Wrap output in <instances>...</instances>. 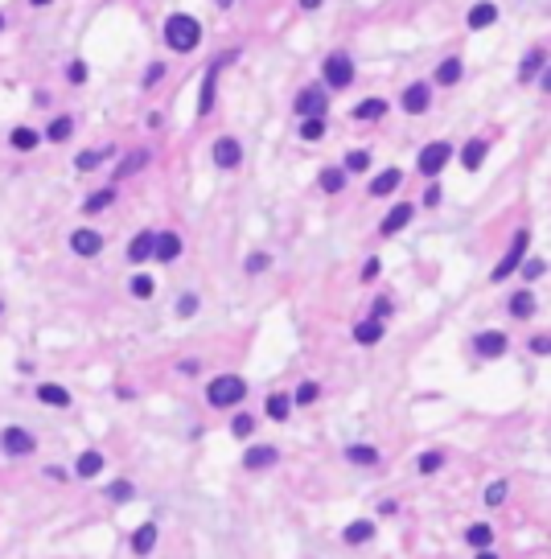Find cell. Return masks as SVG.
<instances>
[{
    "instance_id": "6da1fadb",
    "label": "cell",
    "mask_w": 551,
    "mask_h": 559,
    "mask_svg": "<svg viewBox=\"0 0 551 559\" xmlns=\"http://www.w3.org/2000/svg\"><path fill=\"white\" fill-rule=\"evenodd\" d=\"M202 42V25H198V17H189V13H173L169 21H165V46L177 49V54H189V49H198Z\"/></svg>"
},
{
    "instance_id": "7a4b0ae2",
    "label": "cell",
    "mask_w": 551,
    "mask_h": 559,
    "mask_svg": "<svg viewBox=\"0 0 551 559\" xmlns=\"http://www.w3.org/2000/svg\"><path fill=\"white\" fill-rule=\"evenodd\" d=\"M247 399V382L239 378V374H218L210 387H206V403L210 407H234V403H243Z\"/></svg>"
},
{
    "instance_id": "3957f363",
    "label": "cell",
    "mask_w": 551,
    "mask_h": 559,
    "mask_svg": "<svg viewBox=\"0 0 551 559\" xmlns=\"http://www.w3.org/2000/svg\"><path fill=\"white\" fill-rule=\"evenodd\" d=\"M449 156H453V144H445V140H432V144H424V148H420V156H415V169H420L424 177H436V173L449 165Z\"/></svg>"
},
{
    "instance_id": "277c9868",
    "label": "cell",
    "mask_w": 551,
    "mask_h": 559,
    "mask_svg": "<svg viewBox=\"0 0 551 559\" xmlns=\"http://www.w3.org/2000/svg\"><path fill=\"white\" fill-rule=\"evenodd\" d=\"M321 74H325V83H329L333 91L350 87V83H354V62H350V54H329V58L321 62Z\"/></svg>"
},
{
    "instance_id": "5b68a950",
    "label": "cell",
    "mask_w": 551,
    "mask_h": 559,
    "mask_svg": "<svg viewBox=\"0 0 551 559\" xmlns=\"http://www.w3.org/2000/svg\"><path fill=\"white\" fill-rule=\"evenodd\" d=\"M527 243H531V231H514V238H510V251H506V259L494 268V284H502L506 276H514L518 272V264H522V255H527Z\"/></svg>"
},
{
    "instance_id": "8992f818",
    "label": "cell",
    "mask_w": 551,
    "mask_h": 559,
    "mask_svg": "<svg viewBox=\"0 0 551 559\" xmlns=\"http://www.w3.org/2000/svg\"><path fill=\"white\" fill-rule=\"evenodd\" d=\"M0 448L8 453V457H33V448H38V440H33V432H25V428H4L0 432Z\"/></svg>"
},
{
    "instance_id": "52a82bcc",
    "label": "cell",
    "mask_w": 551,
    "mask_h": 559,
    "mask_svg": "<svg viewBox=\"0 0 551 559\" xmlns=\"http://www.w3.org/2000/svg\"><path fill=\"white\" fill-rule=\"evenodd\" d=\"M506 346H510V341H506L502 329H481V333L473 337V350H477V358H486V362H490V358H502Z\"/></svg>"
},
{
    "instance_id": "ba28073f",
    "label": "cell",
    "mask_w": 551,
    "mask_h": 559,
    "mask_svg": "<svg viewBox=\"0 0 551 559\" xmlns=\"http://www.w3.org/2000/svg\"><path fill=\"white\" fill-rule=\"evenodd\" d=\"M210 156H214L218 169H239V165H243V144L234 136H218L214 148H210Z\"/></svg>"
},
{
    "instance_id": "9c48e42d",
    "label": "cell",
    "mask_w": 551,
    "mask_h": 559,
    "mask_svg": "<svg viewBox=\"0 0 551 559\" xmlns=\"http://www.w3.org/2000/svg\"><path fill=\"white\" fill-rule=\"evenodd\" d=\"M325 107H329V99H325L321 87H309V91L296 95V115H301V120H321Z\"/></svg>"
},
{
    "instance_id": "30bf717a",
    "label": "cell",
    "mask_w": 551,
    "mask_h": 559,
    "mask_svg": "<svg viewBox=\"0 0 551 559\" xmlns=\"http://www.w3.org/2000/svg\"><path fill=\"white\" fill-rule=\"evenodd\" d=\"M70 251H74V255H83V259H91V255L103 251V234L91 231V227H79V231L70 234Z\"/></svg>"
},
{
    "instance_id": "8fae6325",
    "label": "cell",
    "mask_w": 551,
    "mask_h": 559,
    "mask_svg": "<svg viewBox=\"0 0 551 559\" xmlns=\"http://www.w3.org/2000/svg\"><path fill=\"white\" fill-rule=\"evenodd\" d=\"M428 103H432V87H428V83H412V87L404 91V99H399V107H404L408 115H424Z\"/></svg>"
},
{
    "instance_id": "7c38bea8",
    "label": "cell",
    "mask_w": 551,
    "mask_h": 559,
    "mask_svg": "<svg viewBox=\"0 0 551 559\" xmlns=\"http://www.w3.org/2000/svg\"><path fill=\"white\" fill-rule=\"evenodd\" d=\"M182 255V234L177 231H161L157 234V243H152V259L157 264H173Z\"/></svg>"
},
{
    "instance_id": "4fadbf2b",
    "label": "cell",
    "mask_w": 551,
    "mask_h": 559,
    "mask_svg": "<svg viewBox=\"0 0 551 559\" xmlns=\"http://www.w3.org/2000/svg\"><path fill=\"white\" fill-rule=\"evenodd\" d=\"M486 152H490V140H486V136H473L465 148H461V165H465L469 173H477V169H481V161H486Z\"/></svg>"
},
{
    "instance_id": "5bb4252c",
    "label": "cell",
    "mask_w": 551,
    "mask_h": 559,
    "mask_svg": "<svg viewBox=\"0 0 551 559\" xmlns=\"http://www.w3.org/2000/svg\"><path fill=\"white\" fill-rule=\"evenodd\" d=\"M157 535H161L157 522H140L136 530H132V556H148L157 547Z\"/></svg>"
},
{
    "instance_id": "9a60e30c",
    "label": "cell",
    "mask_w": 551,
    "mask_h": 559,
    "mask_svg": "<svg viewBox=\"0 0 551 559\" xmlns=\"http://www.w3.org/2000/svg\"><path fill=\"white\" fill-rule=\"evenodd\" d=\"M227 66V58H218L210 70H206V83H202V99H198V115H210L214 111V79H218V70Z\"/></svg>"
},
{
    "instance_id": "2e32d148",
    "label": "cell",
    "mask_w": 551,
    "mask_h": 559,
    "mask_svg": "<svg viewBox=\"0 0 551 559\" xmlns=\"http://www.w3.org/2000/svg\"><path fill=\"white\" fill-rule=\"evenodd\" d=\"M412 214H415V210H412V202H399L395 210H387V218H383V227H378V231L391 238L395 231H404V227L412 222Z\"/></svg>"
},
{
    "instance_id": "e0dca14e",
    "label": "cell",
    "mask_w": 551,
    "mask_h": 559,
    "mask_svg": "<svg viewBox=\"0 0 551 559\" xmlns=\"http://www.w3.org/2000/svg\"><path fill=\"white\" fill-rule=\"evenodd\" d=\"M152 243H157V231H140L128 243V264H148L152 259Z\"/></svg>"
},
{
    "instance_id": "ac0fdd59",
    "label": "cell",
    "mask_w": 551,
    "mask_h": 559,
    "mask_svg": "<svg viewBox=\"0 0 551 559\" xmlns=\"http://www.w3.org/2000/svg\"><path fill=\"white\" fill-rule=\"evenodd\" d=\"M107 465L103 461V453L99 448H87V453H79V461H74V473L83 477V481H91V477H99V469Z\"/></svg>"
},
{
    "instance_id": "d6986e66",
    "label": "cell",
    "mask_w": 551,
    "mask_h": 559,
    "mask_svg": "<svg viewBox=\"0 0 551 559\" xmlns=\"http://www.w3.org/2000/svg\"><path fill=\"white\" fill-rule=\"evenodd\" d=\"M276 461H280V453H276L272 444H255V448L243 453V465L247 469H268V465H276Z\"/></svg>"
},
{
    "instance_id": "ffe728a7",
    "label": "cell",
    "mask_w": 551,
    "mask_h": 559,
    "mask_svg": "<svg viewBox=\"0 0 551 559\" xmlns=\"http://www.w3.org/2000/svg\"><path fill=\"white\" fill-rule=\"evenodd\" d=\"M399 186H404V173H399V169H383V173L370 181V193H374V197H387V193H395Z\"/></svg>"
},
{
    "instance_id": "44dd1931",
    "label": "cell",
    "mask_w": 551,
    "mask_h": 559,
    "mask_svg": "<svg viewBox=\"0 0 551 559\" xmlns=\"http://www.w3.org/2000/svg\"><path fill=\"white\" fill-rule=\"evenodd\" d=\"M38 399H42L46 407H70V391L58 387V382H42V387H38Z\"/></svg>"
},
{
    "instance_id": "7402d4cb",
    "label": "cell",
    "mask_w": 551,
    "mask_h": 559,
    "mask_svg": "<svg viewBox=\"0 0 551 559\" xmlns=\"http://www.w3.org/2000/svg\"><path fill=\"white\" fill-rule=\"evenodd\" d=\"M342 539H346L350 547H358V543H370V539H374V522H370V518H358V522H350V526L342 530Z\"/></svg>"
},
{
    "instance_id": "603a6c76",
    "label": "cell",
    "mask_w": 551,
    "mask_h": 559,
    "mask_svg": "<svg viewBox=\"0 0 551 559\" xmlns=\"http://www.w3.org/2000/svg\"><path fill=\"white\" fill-rule=\"evenodd\" d=\"M494 21H498V4L486 0V4H473V8H469V29H486V25H494Z\"/></svg>"
},
{
    "instance_id": "cb8c5ba5",
    "label": "cell",
    "mask_w": 551,
    "mask_h": 559,
    "mask_svg": "<svg viewBox=\"0 0 551 559\" xmlns=\"http://www.w3.org/2000/svg\"><path fill=\"white\" fill-rule=\"evenodd\" d=\"M461 74H465V66H461V58H445L440 66H436V83L440 87H457Z\"/></svg>"
},
{
    "instance_id": "d4e9b609",
    "label": "cell",
    "mask_w": 551,
    "mask_h": 559,
    "mask_svg": "<svg viewBox=\"0 0 551 559\" xmlns=\"http://www.w3.org/2000/svg\"><path fill=\"white\" fill-rule=\"evenodd\" d=\"M383 333H387V329H383V321H358V325H354V341H358V346H374V341H383Z\"/></svg>"
},
{
    "instance_id": "484cf974",
    "label": "cell",
    "mask_w": 551,
    "mask_h": 559,
    "mask_svg": "<svg viewBox=\"0 0 551 559\" xmlns=\"http://www.w3.org/2000/svg\"><path fill=\"white\" fill-rule=\"evenodd\" d=\"M383 115H387V99H362V103L354 107V120H362V124L383 120Z\"/></svg>"
},
{
    "instance_id": "4316f807",
    "label": "cell",
    "mask_w": 551,
    "mask_h": 559,
    "mask_svg": "<svg viewBox=\"0 0 551 559\" xmlns=\"http://www.w3.org/2000/svg\"><path fill=\"white\" fill-rule=\"evenodd\" d=\"M543 62H548V54H543V49H531V54L522 58V66H518V79H522V83H531V79L543 70Z\"/></svg>"
},
{
    "instance_id": "83f0119b",
    "label": "cell",
    "mask_w": 551,
    "mask_h": 559,
    "mask_svg": "<svg viewBox=\"0 0 551 559\" xmlns=\"http://www.w3.org/2000/svg\"><path fill=\"white\" fill-rule=\"evenodd\" d=\"M531 313H535V296H531V292H514V296H510V317H514V321H527Z\"/></svg>"
},
{
    "instance_id": "f1b7e54d",
    "label": "cell",
    "mask_w": 551,
    "mask_h": 559,
    "mask_svg": "<svg viewBox=\"0 0 551 559\" xmlns=\"http://www.w3.org/2000/svg\"><path fill=\"white\" fill-rule=\"evenodd\" d=\"M465 543H469V547H477V551H481V547H490V543H494V526L473 522V526L465 530Z\"/></svg>"
},
{
    "instance_id": "f546056e",
    "label": "cell",
    "mask_w": 551,
    "mask_h": 559,
    "mask_svg": "<svg viewBox=\"0 0 551 559\" xmlns=\"http://www.w3.org/2000/svg\"><path fill=\"white\" fill-rule=\"evenodd\" d=\"M8 144H13L17 152H33V148L42 144V136H38L33 128H13V136H8Z\"/></svg>"
},
{
    "instance_id": "4dcf8cb0",
    "label": "cell",
    "mask_w": 551,
    "mask_h": 559,
    "mask_svg": "<svg viewBox=\"0 0 551 559\" xmlns=\"http://www.w3.org/2000/svg\"><path fill=\"white\" fill-rule=\"evenodd\" d=\"M288 412H292V399L284 395V391H276V395H268V419H288Z\"/></svg>"
},
{
    "instance_id": "1f68e13d",
    "label": "cell",
    "mask_w": 551,
    "mask_h": 559,
    "mask_svg": "<svg viewBox=\"0 0 551 559\" xmlns=\"http://www.w3.org/2000/svg\"><path fill=\"white\" fill-rule=\"evenodd\" d=\"M346 461H354V465H378V448H370V444H350V448H346Z\"/></svg>"
},
{
    "instance_id": "d6a6232c",
    "label": "cell",
    "mask_w": 551,
    "mask_h": 559,
    "mask_svg": "<svg viewBox=\"0 0 551 559\" xmlns=\"http://www.w3.org/2000/svg\"><path fill=\"white\" fill-rule=\"evenodd\" d=\"M370 169V152L367 148H354L350 156H346V165H342V173H367Z\"/></svg>"
},
{
    "instance_id": "836d02e7",
    "label": "cell",
    "mask_w": 551,
    "mask_h": 559,
    "mask_svg": "<svg viewBox=\"0 0 551 559\" xmlns=\"http://www.w3.org/2000/svg\"><path fill=\"white\" fill-rule=\"evenodd\" d=\"M317 395H321V387H317V382H301V387H296V395H288V399H292L296 407H309V403H317Z\"/></svg>"
},
{
    "instance_id": "e575fe53",
    "label": "cell",
    "mask_w": 551,
    "mask_h": 559,
    "mask_svg": "<svg viewBox=\"0 0 551 559\" xmlns=\"http://www.w3.org/2000/svg\"><path fill=\"white\" fill-rule=\"evenodd\" d=\"M70 132H74V120H70V115H58V120L49 124L46 136L54 140V144H62V140H70Z\"/></svg>"
},
{
    "instance_id": "d590c367",
    "label": "cell",
    "mask_w": 551,
    "mask_h": 559,
    "mask_svg": "<svg viewBox=\"0 0 551 559\" xmlns=\"http://www.w3.org/2000/svg\"><path fill=\"white\" fill-rule=\"evenodd\" d=\"M111 197H115V189H99V193H91V197L83 202V210H87V214H99V210L111 206Z\"/></svg>"
},
{
    "instance_id": "8d00e7d4",
    "label": "cell",
    "mask_w": 551,
    "mask_h": 559,
    "mask_svg": "<svg viewBox=\"0 0 551 559\" xmlns=\"http://www.w3.org/2000/svg\"><path fill=\"white\" fill-rule=\"evenodd\" d=\"M342 186H346V173H342L337 165L321 173V189H325V193H342Z\"/></svg>"
},
{
    "instance_id": "74e56055",
    "label": "cell",
    "mask_w": 551,
    "mask_h": 559,
    "mask_svg": "<svg viewBox=\"0 0 551 559\" xmlns=\"http://www.w3.org/2000/svg\"><path fill=\"white\" fill-rule=\"evenodd\" d=\"M301 140H309V144H317V140L325 136V120H301Z\"/></svg>"
},
{
    "instance_id": "f35d334b",
    "label": "cell",
    "mask_w": 551,
    "mask_h": 559,
    "mask_svg": "<svg viewBox=\"0 0 551 559\" xmlns=\"http://www.w3.org/2000/svg\"><path fill=\"white\" fill-rule=\"evenodd\" d=\"M103 156H107V152H95V148H87V152H79V156H74V169L91 173V169H99V165H103Z\"/></svg>"
},
{
    "instance_id": "ab89813d",
    "label": "cell",
    "mask_w": 551,
    "mask_h": 559,
    "mask_svg": "<svg viewBox=\"0 0 551 559\" xmlns=\"http://www.w3.org/2000/svg\"><path fill=\"white\" fill-rule=\"evenodd\" d=\"M481 498H486V506H502L506 502V481H490Z\"/></svg>"
},
{
    "instance_id": "60d3db41",
    "label": "cell",
    "mask_w": 551,
    "mask_h": 559,
    "mask_svg": "<svg viewBox=\"0 0 551 559\" xmlns=\"http://www.w3.org/2000/svg\"><path fill=\"white\" fill-rule=\"evenodd\" d=\"M268 268H272V255H264V251L247 255V276H259V272H268Z\"/></svg>"
},
{
    "instance_id": "b9f144b4",
    "label": "cell",
    "mask_w": 551,
    "mask_h": 559,
    "mask_svg": "<svg viewBox=\"0 0 551 559\" xmlns=\"http://www.w3.org/2000/svg\"><path fill=\"white\" fill-rule=\"evenodd\" d=\"M132 494H136L132 481H111V485H107V498H111V502H128Z\"/></svg>"
},
{
    "instance_id": "7bdbcfd3",
    "label": "cell",
    "mask_w": 551,
    "mask_h": 559,
    "mask_svg": "<svg viewBox=\"0 0 551 559\" xmlns=\"http://www.w3.org/2000/svg\"><path fill=\"white\" fill-rule=\"evenodd\" d=\"M440 465H445V453H420V461H415L420 473H436Z\"/></svg>"
},
{
    "instance_id": "ee69618b",
    "label": "cell",
    "mask_w": 551,
    "mask_h": 559,
    "mask_svg": "<svg viewBox=\"0 0 551 559\" xmlns=\"http://www.w3.org/2000/svg\"><path fill=\"white\" fill-rule=\"evenodd\" d=\"M230 432H234L239 440H247V436L255 432V419H251V416H234V419H230Z\"/></svg>"
},
{
    "instance_id": "f6af8a7d",
    "label": "cell",
    "mask_w": 551,
    "mask_h": 559,
    "mask_svg": "<svg viewBox=\"0 0 551 559\" xmlns=\"http://www.w3.org/2000/svg\"><path fill=\"white\" fill-rule=\"evenodd\" d=\"M152 288H157L152 276H132V296H136V300H148V296H152Z\"/></svg>"
},
{
    "instance_id": "bcb514c9",
    "label": "cell",
    "mask_w": 551,
    "mask_h": 559,
    "mask_svg": "<svg viewBox=\"0 0 551 559\" xmlns=\"http://www.w3.org/2000/svg\"><path fill=\"white\" fill-rule=\"evenodd\" d=\"M391 313H395V300H391V296H378V300H374V313H370V321H387Z\"/></svg>"
},
{
    "instance_id": "7dc6e473",
    "label": "cell",
    "mask_w": 551,
    "mask_h": 559,
    "mask_svg": "<svg viewBox=\"0 0 551 559\" xmlns=\"http://www.w3.org/2000/svg\"><path fill=\"white\" fill-rule=\"evenodd\" d=\"M144 161H148V152H136V156H128V161H124V165L115 169V177H128V173H136Z\"/></svg>"
},
{
    "instance_id": "c3c4849f",
    "label": "cell",
    "mask_w": 551,
    "mask_h": 559,
    "mask_svg": "<svg viewBox=\"0 0 551 559\" xmlns=\"http://www.w3.org/2000/svg\"><path fill=\"white\" fill-rule=\"evenodd\" d=\"M198 313V296L193 292H185L182 300H177V317H193Z\"/></svg>"
},
{
    "instance_id": "681fc988",
    "label": "cell",
    "mask_w": 551,
    "mask_h": 559,
    "mask_svg": "<svg viewBox=\"0 0 551 559\" xmlns=\"http://www.w3.org/2000/svg\"><path fill=\"white\" fill-rule=\"evenodd\" d=\"M518 272H522L527 280H539L543 276V259H527V264H518Z\"/></svg>"
},
{
    "instance_id": "f907efd6",
    "label": "cell",
    "mask_w": 551,
    "mask_h": 559,
    "mask_svg": "<svg viewBox=\"0 0 551 559\" xmlns=\"http://www.w3.org/2000/svg\"><path fill=\"white\" fill-rule=\"evenodd\" d=\"M161 79H165V62H152V66H148V74H144V87H157Z\"/></svg>"
},
{
    "instance_id": "816d5d0a",
    "label": "cell",
    "mask_w": 551,
    "mask_h": 559,
    "mask_svg": "<svg viewBox=\"0 0 551 559\" xmlns=\"http://www.w3.org/2000/svg\"><path fill=\"white\" fill-rule=\"evenodd\" d=\"M66 79H70V83H87V62H70Z\"/></svg>"
},
{
    "instance_id": "f5cc1de1",
    "label": "cell",
    "mask_w": 551,
    "mask_h": 559,
    "mask_svg": "<svg viewBox=\"0 0 551 559\" xmlns=\"http://www.w3.org/2000/svg\"><path fill=\"white\" fill-rule=\"evenodd\" d=\"M378 272H383V264H378V259H367V268H362V280L370 284V280L378 276Z\"/></svg>"
},
{
    "instance_id": "db71d44e",
    "label": "cell",
    "mask_w": 551,
    "mask_h": 559,
    "mask_svg": "<svg viewBox=\"0 0 551 559\" xmlns=\"http://www.w3.org/2000/svg\"><path fill=\"white\" fill-rule=\"evenodd\" d=\"M440 197H445V193H440V186H432L428 193H424V206H440Z\"/></svg>"
},
{
    "instance_id": "11a10c76",
    "label": "cell",
    "mask_w": 551,
    "mask_h": 559,
    "mask_svg": "<svg viewBox=\"0 0 551 559\" xmlns=\"http://www.w3.org/2000/svg\"><path fill=\"white\" fill-rule=\"evenodd\" d=\"M531 350H535V354H548V337H543V333H539V337H531Z\"/></svg>"
},
{
    "instance_id": "9f6ffc18",
    "label": "cell",
    "mask_w": 551,
    "mask_h": 559,
    "mask_svg": "<svg viewBox=\"0 0 551 559\" xmlns=\"http://www.w3.org/2000/svg\"><path fill=\"white\" fill-rule=\"evenodd\" d=\"M198 366H202L198 358H185V362H182V374H198Z\"/></svg>"
},
{
    "instance_id": "6f0895ef",
    "label": "cell",
    "mask_w": 551,
    "mask_h": 559,
    "mask_svg": "<svg viewBox=\"0 0 551 559\" xmlns=\"http://www.w3.org/2000/svg\"><path fill=\"white\" fill-rule=\"evenodd\" d=\"M477 559H498V556H494L490 547H481V551H477Z\"/></svg>"
},
{
    "instance_id": "680465c9",
    "label": "cell",
    "mask_w": 551,
    "mask_h": 559,
    "mask_svg": "<svg viewBox=\"0 0 551 559\" xmlns=\"http://www.w3.org/2000/svg\"><path fill=\"white\" fill-rule=\"evenodd\" d=\"M0 29H4V17H0Z\"/></svg>"
}]
</instances>
